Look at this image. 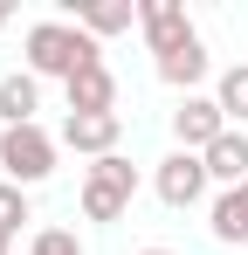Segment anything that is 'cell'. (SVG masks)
Segmentation results:
<instances>
[{"label":"cell","mask_w":248,"mask_h":255,"mask_svg":"<svg viewBox=\"0 0 248 255\" xmlns=\"http://www.w3.org/2000/svg\"><path fill=\"white\" fill-rule=\"evenodd\" d=\"M28 255H83V242H76V228H35Z\"/></svg>","instance_id":"cell-16"},{"label":"cell","mask_w":248,"mask_h":255,"mask_svg":"<svg viewBox=\"0 0 248 255\" xmlns=\"http://www.w3.org/2000/svg\"><path fill=\"white\" fill-rule=\"evenodd\" d=\"M221 131H235V125L221 118L214 97H179V111H172V138H179V152H207Z\"/></svg>","instance_id":"cell-5"},{"label":"cell","mask_w":248,"mask_h":255,"mask_svg":"<svg viewBox=\"0 0 248 255\" xmlns=\"http://www.w3.org/2000/svg\"><path fill=\"white\" fill-rule=\"evenodd\" d=\"M21 221H35V214H28V186L0 179V242H14V235H21Z\"/></svg>","instance_id":"cell-15"},{"label":"cell","mask_w":248,"mask_h":255,"mask_svg":"<svg viewBox=\"0 0 248 255\" xmlns=\"http://www.w3.org/2000/svg\"><path fill=\"white\" fill-rule=\"evenodd\" d=\"M69 111L76 118H97V111H118V76H111V62H90L83 76H69Z\"/></svg>","instance_id":"cell-8"},{"label":"cell","mask_w":248,"mask_h":255,"mask_svg":"<svg viewBox=\"0 0 248 255\" xmlns=\"http://www.w3.org/2000/svg\"><path fill=\"white\" fill-rule=\"evenodd\" d=\"M90 179H111V186H124V193H138V166H131L124 152H111V159H97V166H90Z\"/></svg>","instance_id":"cell-17"},{"label":"cell","mask_w":248,"mask_h":255,"mask_svg":"<svg viewBox=\"0 0 248 255\" xmlns=\"http://www.w3.org/2000/svg\"><path fill=\"white\" fill-rule=\"evenodd\" d=\"M200 159H207V179H221V186H242V179H248V131H221V138L207 145Z\"/></svg>","instance_id":"cell-10"},{"label":"cell","mask_w":248,"mask_h":255,"mask_svg":"<svg viewBox=\"0 0 248 255\" xmlns=\"http://www.w3.org/2000/svg\"><path fill=\"white\" fill-rule=\"evenodd\" d=\"M118 138H124V118H118V111H97V118H76V111H69V118H62V145H69V152L111 159Z\"/></svg>","instance_id":"cell-6"},{"label":"cell","mask_w":248,"mask_h":255,"mask_svg":"<svg viewBox=\"0 0 248 255\" xmlns=\"http://www.w3.org/2000/svg\"><path fill=\"white\" fill-rule=\"evenodd\" d=\"M83 214H90V221H124V214H131V193L111 186V179H83Z\"/></svg>","instance_id":"cell-14"},{"label":"cell","mask_w":248,"mask_h":255,"mask_svg":"<svg viewBox=\"0 0 248 255\" xmlns=\"http://www.w3.org/2000/svg\"><path fill=\"white\" fill-rule=\"evenodd\" d=\"M138 255H172V249H138Z\"/></svg>","instance_id":"cell-19"},{"label":"cell","mask_w":248,"mask_h":255,"mask_svg":"<svg viewBox=\"0 0 248 255\" xmlns=\"http://www.w3.org/2000/svg\"><path fill=\"white\" fill-rule=\"evenodd\" d=\"M69 21H76L90 42H104V35H124L138 21V0H69Z\"/></svg>","instance_id":"cell-7"},{"label":"cell","mask_w":248,"mask_h":255,"mask_svg":"<svg viewBox=\"0 0 248 255\" xmlns=\"http://www.w3.org/2000/svg\"><path fill=\"white\" fill-rule=\"evenodd\" d=\"M0 255H7V242H0Z\"/></svg>","instance_id":"cell-20"},{"label":"cell","mask_w":248,"mask_h":255,"mask_svg":"<svg viewBox=\"0 0 248 255\" xmlns=\"http://www.w3.org/2000/svg\"><path fill=\"white\" fill-rule=\"evenodd\" d=\"M41 111V76H28V69H14V76H0V125H35Z\"/></svg>","instance_id":"cell-9"},{"label":"cell","mask_w":248,"mask_h":255,"mask_svg":"<svg viewBox=\"0 0 248 255\" xmlns=\"http://www.w3.org/2000/svg\"><path fill=\"white\" fill-rule=\"evenodd\" d=\"M159 76H165V83H172V90H186V97H193V83H200V76H207V42H200V35H193V42L179 48V55H165V62H159Z\"/></svg>","instance_id":"cell-12"},{"label":"cell","mask_w":248,"mask_h":255,"mask_svg":"<svg viewBox=\"0 0 248 255\" xmlns=\"http://www.w3.org/2000/svg\"><path fill=\"white\" fill-rule=\"evenodd\" d=\"M7 21H14V7H0V28H7Z\"/></svg>","instance_id":"cell-18"},{"label":"cell","mask_w":248,"mask_h":255,"mask_svg":"<svg viewBox=\"0 0 248 255\" xmlns=\"http://www.w3.org/2000/svg\"><path fill=\"white\" fill-rule=\"evenodd\" d=\"M214 104H221V118L242 131L248 125V62H235V69H221V83H214Z\"/></svg>","instance_id":"cell-13"},{"label":"cell","mask_w":248,"mask_h":255,"mask_svg":"<svg viewBox=\"0 0 248 255\" xmlns=\"http://www.w3.org/2000/svg\"><path fill=\"white\" fill-rule=\"evenodd\" d=\"M152 186H159L165 207H200L214 179H207V159H200V152H179V145H172V152L159 159V172H152Z\"/></svg>","instance_id":"cell-3"},{"label":"cell","mask_w":248,"mask_h":255,"mask_svg":"<svg viewBox=\"0 0 248 255\" xmlns=\"http://www.w3.org/2000/svg\"><path fill=\"white\" fill-rule=\"evenodd\" d=\"M55 152H62V138H48L41 125L0 131V172H7L14 186H41V179L55 172Z\"/></svg>","instance_id":"cell-2"},{"label":"cell","mask_w":248,"mask_h":255,"mask_svg":"<svg viewBox=\"0 0 248 255\" xmlns=\"http://www.w3.org/2000/svg\"><path fill=\"white\" fill-rule=\"evenodd\" d=\"M207 228H214V242H248V179H242V186H228V193L214 200Z\"/></svg>","instance_id":"cell-11"},{"label":"cell","mask_w":248,"mask_h":255,"mask_svg":"<svg viewBox=\"0 0 248 255\" xmlns=\"http://www.w3.org/2000/svg\"><path fill=\"white\" fill-rule=\"evenodd\" d=\"M138 28H145V42H152V55H179V48L193 42V21H186V7L179 0H138Z\"/></svg>","instance_id":"cell-4"},{"label":"cell","mask_w":248,"mask_h":255,"mask_svg":"<svg viewBox=\"0 0 248 255\" xmlns=\"http://www.w3.org/2000/svg\"><path fill=\"white\" fill-rule=\"evenodd\" d=\"M21 48H28V76H83L90 62H104V48L83 35L76 21H35L28 35H21Z\"/></svg>","instance_id":"cell-1"}]
</instances>
